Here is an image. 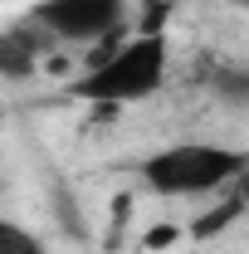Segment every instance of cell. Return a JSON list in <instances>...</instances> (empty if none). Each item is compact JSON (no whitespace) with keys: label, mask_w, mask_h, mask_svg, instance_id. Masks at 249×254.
<instances>
[{"label":"cell","mask_w":249,"mask_h":254,"mask_svg":"<svg viewBox=\"0 0 249 254\" xmlns=\"http://www.w3.org/2000/svg\"><path fill=\"white\" fill-rule=\"evenodd\" d=\"M166 68H171V49H166V34L161 30H142L127 34V39H108L98 44L83 73L68 83V93L98 103V108H127V103H147L161 93L166 83Z\"/></svg>","instance_id":"cell-1"},{"label":"cell","mask_w":249,"mask_h":254,"mask_svg":"<svg viewBox=\"0 0 249 254\" xmlns=\"http://www.w3.org/2000/svg\"><path fill=\"white\" fill-rule=\"evenodd\" d=\"M245 171L249 152L225 147V142H171L137 161V181L166 200H195V195L230 190Z\"/></svg>","instance_id":"cell-2"},{"label":"cell","mask_w":249,"mask_h":254,"mask_svg":"<svg viewBox=\"0 0 249 254\" xmlns=\"http://www.w3.org/2000/svg\"><path fill=\"white\" fill-rule=\"evenodd\" d=\"M25 20L49 34L54 49L59 44H108L127 25V0H34Z\"/></svg>","instance_id":"cell-3"},{"label":"cell","mask_w":249,"mask_h":254,"mask_svg":"<svg viewBox=\"0 0 249 254\" xmlns=\"http://www.w3.org/2000/svg\"><path fill=\"white\" fill-rule=\"evenodd\" d=\"M54 49V39L30 25V20H15L0 30V83H25L39 73V59Z\"/></svg>","instance_id":"cell-4"},{"label":"cell","mask_w":249,"mask_h":254,"mask_svg":"<svg viewBox=\"0 0 249 254\" xmlns=\"http://www.w3.org/2000/svg\"><path fill=\"white\" fill-rule=\"evenodd\" d=\"M0 254H49V245L34 235L30 225L10 220V215H0Z\"/></svg>","instance_id":"cell-5"},{"label":"cell","mask_w":249,"mask_h":254,"mask_svg":"<svg viewBox=\"0 0 249 254\" xmlns=\"http://www.w3.org/2000/svg\"><path fill=\"white\" fill-rule=\"evenodd\" d=\"M210 93L225 103H249V64H225L210 78Z\"/></svg>","instance_id":"cell-6"},{"label":"cell","mask_w":249,"mask_h":254,"mask_svg":"<svg viewBox=\"0 0 249 254\" xmlns=\"http://www.w3.org/2000/svg\"><path fill=\"white\" fill-rule=\"evenodd\" d=\"M225 5H245V10H249V0H225Z\"/></svg>","instance_id":"cell-7"},{"label":"cell","mask_w":249,"mask_h":254,"mask_svg":"<svg viewBox=\"0 0 249 254\" xmlns=\"http://www.w3.org/2000/svg\"><path fill=\"white\" fill-rule=\"evenodd\" d=\"M0 127H5V108H0Z\"/></svg>","instance_id":"cell-8"}]
</instances>
